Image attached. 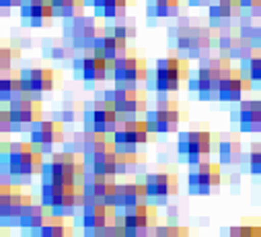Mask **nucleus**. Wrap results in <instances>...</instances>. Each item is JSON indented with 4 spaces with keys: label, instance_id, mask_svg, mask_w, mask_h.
Returning <instances> with one entry per match:
<instances>
[{
    "label": "nucleus",
    "instance_id": "nucleus-10",
    "mask_svg": "<svg viewBox=\"0 0 261 237\" xmlns=\"http://www.w3.org/2000/svg\"><path fill=\"white\" fill-rule=\"evenodd\" d=\"M33 204V196L23 190L19 184L0 186V219L5 225H19L25 210Z\"/></svg>",
    "mask_w": 261,
    "mask_h": 237
},
{
    "label": "nucleus",
    "instance_id": "nucleus-38",
    "mask_svg": "<svg viewBox=\"0 0 261 237\" xmlns=\"http://www.w3.org/2000/svg\"><path fill=\"white\" fill-rule=\"evenodd\" d=\"M241 62H245V73L249 75V79L253 81V83H259L261 85V48L259 50H255L247 60H241Z\"/></svg>",
    "mask_w": 261,
    "mask_h": 237
},
{
    "label": "nucleus",
    "instance_id": "nucleus-47",
    "mask_svg": "<svg viewBox=\"0 0 261 237\" xmlns=\"http://www.w3.org/2000/svg\"><path fill=\"white\" fill-rule=\"evenodd\" d=\"M25 0H0L3 9H13V7H23Z\"/></svg>",
    "mask_w": 261,
    "mask_h": 237
},
{
    "label": "nucleus",
    "instance_id": "nucleus-9",
    "mask_svg": "<svg viewBox=\"0 0 261 237\" xmlns=\"http://www.w3.org/2000/svg\"><path fill=\"white\" fill-rule=\"evenodd\" d=\"M83 122H85V130L89 132L113 134L119 124V113L115 105L103 97L99 101H91L83 105Z\"/></svg>",
    "mask_w": 261,
    "mask_h": 237
},
{
    "label": "nucleus",
    "instance_id": "nucleus-39",
    "mask_svg": "<svg viewBox=\"0 0 261 237\" xmlns=\"http://www.w3.org/2000/svg\"><path fill=\"white\" fill-rule=\"evenodd\" d=\"M230 235H237V237H257V235H261V225H259V221H243L241 227H232L230 229Z\"/></svg>",
    "mask_w": 261,
    "mask_h": 237
},
{
    "label": "nucleus",
    "instance_id": "nucleus-1",
    "mask_svg": "<svg viewBox=\"0 0 261 237\" xmlns=\"http://www.w3.org/2000/svg\"><path fill=\"white\" fill-rule=\"evenodd\" d=\"M45 165L43 153L33 147V143H3V169L5 175L17 180H31L33 175H41Z\"/></svg>",
    "mask_w": 261,
    "mask_h": 237
},
{
    "label": "nucleus",
    "instance_id": "nucleus-4",
    "mask_svg": "<svg viewBox=\"0 0 261 237\" xmlns=\"http://www.w3.org/2000/svg\"><path fill=\"white\" fill-rule=\"evenodd\" d=\"M154 89L159 91V97H165L167 93H177L183 81H189V58L185 56H169L161 58L154 64Z\"/></svg>",
    "mask_w": 261,
    "mask_h": 237
},
{
    "label": "nucleus",
    "instance_id": "nucleus-31",
    "mask_svg": "<svg viewBox=\"0 0 261 237\" xmlns=\"http://www.w3.org/2000/svg\"><path fill=\"white\" fill-rule=\"evenodd\" d=\"M218 157L222 165H237L243 159V143L237 134L220 136L218 140Z\"/></svg>",
    "mask_w": 261,
    "mask_h": 237
},
{
    "label": "nucleus",
    "instance_id": "nucleus-3",
    "mask_svg": "<svg viewBox=\"0 0 261 237\" xmlns=\"http://www.w3.org/2000/svg\"><path fill=\"white\" fill-rule=\"evenodd\" d=\"M87 173L85 157L81 153L62 151L54 153L49 161H45L41 171V184H79Z\"/></svg>",
    "mask_w": 261,
    "mask_h": 237
},
{
    "label": "nucleus",
    "instance_id": "nucleus-50",
    "mask_svg": "<svg viewBox=\"0 0 261 237\" xmlns=\"http://www.w3.org/2000/svg\"><path fill=\"white\" fill-rule=\"evenodd\" d=\"M259 99H261V91H259Z\"/></svg>",
    "mask_w": 261,
    "mask_h": 237
},
{
    "label": "nucleus",
    "instance_id": "nucleus-2",
    "mask_svg": "<svg viewBox=\"0 0 261 237\" xmlns=\"http://www.w3.org/2000/svg\"><path fill=\"white\" fill-rule=\"evenodd\" d=\"M232 58L222 54L218 58H200V66L195 75L189 77V91L195 93L202 101L218 99V87L226 70H230Z\"/></svg>",
    "mask_w": 261,
    "mask_h": 237
},
{
    "label": "nucleus",
    "instance_id": "nucleus-43",
    "mask_svg": "<svg viewBox=\"0 0 261 237\" xmlns=\"http://www.w3.org/2000/svg\"><path fill=\"white\" fill-rule=\"evenodd\" d=\"M66 45H64V39H54V43H51V48L47 50V56L49 58H54V60H62L64 56H66Z\"/></svg>",
    "mask_w": 261,
    "mask_h": 237
},
{
    "label": "nucleus",
    "instance_id": "nucleus-15",
    "mask_svg": "<svg viewBox=\"0 0 261 237\" xmlns=\"http://www.w3.org/2000/svg\"><path fill=\"white\" fill-rule=\"evenodd\" d=\"M121 223L125 227V235H146L154 233L159 223V210L154 204L142 202L136 206H129L119 212Z\"/></svg>",
    "mask_w": 261,
    "mask_h": 237
},
{
    "label": "nucleus",
    "instance_id": "nucleus-46",
    "mask_svg": "<svg viewBox=\"0 0 261 237\" xmlns=\"http://www.w3.org/2000/svg\"><path fill=\"white\" fill-rule=\"evenodd\" d=\"M241 9L249 11L251 15L261 13V0H241Z\"/></svg>",
    "mask_w": 261,
    "mask_h": 237
},
{
    "label": "nucleus",
    "instance_id": "nucleus-37",
    "mask_svg": "<svg viewBox=\"0 0 261 237\" xmlns=\"http://www.w3.org/2000/svg\"><path fill=\"white\" fill-rule=\"evenodd\" d=\"M146 159L142 155L134 153H119L117 151V175H125V173H136L138 167L144 163Z\"/></svg>",
    "mask_w": 261,
    "mask_h": 237
},
{
    "label": "nucleus",
    "instance_id": "nucleus-14",
    "mask_svg": "<svg viewBox=\"0 0 261 237\" xmlns=\"http://www.w3.org/2000/svg\"><path fill=\"white\" fill-rule=\"evenodd\" d=\"M222 182L220 165L212 161H200L193 163L187 173V188L193 196H208L214 188H218Z\"/></svg>",
    "mask_w": 261,
    "mask_h": 237
},
{
    "label": "nucleus",
    "instance_id": "nucleus-25",
    "mask_svg": "<svg viewBox=\"0 0 261 237\" xmlns=\"http://www.w3.org/2000/svg\"><path fill=\"white\" fill-rule=\"evenodd\" d=\"M21 79H23L25 91L31 93V97L49 93L54 89V70L51 68H25V70H21Z\"/></svg>",
    "mask_w": 261,
    "mask_h": 237
},
{
    "label": "nucleus",
    "instance_id": "nucleus-27",
    "mask_svg": "<svg viewBox=\"0 0 261 237\" xmlns=\"http://www.w3.org/2000/svg\"><path fill=\"white\" fill-rule=\"evenodd\" d=\"M93 52L101 54L109 64H113L115 60H119L121 56H125V54L129 52V48H127V39L117 37L115 33H109V31H107L101 39H97V41H95Z\"/></svg>",
    "mask_w": 261,
    "mask_h": 237
},
{
    "label": "nucleus",
    "instance_id": "nucleus-21",
    "mask_svg": "<svg viewBox=\"0 0 261 237\" xmlns=\"http://www.w3.org/2000/svg\"><path fill=\"white\" fill-rule=\"evenodd\" d=\"M29 140L41 153L51 151V147L64 143V122L62 120H39L29 128Z\"/></svg>",
    "mask_w": 261,
    "mask_h": 237
},
{
    "label": "nucleus",
    "instance_id": "nucleus-24",
    "mask_svg": "<svg viewBox=\"0 0 261 237\" xmlns=\"http://www.w3.org/2000/svg\"><path fill=\"white\" fill-rule=\"evenodd\" d=\"M148 200V190L144 182H127V184H117L115 190V206L117 212L129 208V206H136Z\"/></svg>",
    "mask_w": 261,
    "mask_h": 237
},
{
    "label": "nucleus",
    "instance_id": "nucleus-22",
    "mask_svg": "<svg viewBox=\"0 0 261 237\" xmlns=\"http://www.w3.org/2000/svg\"><path fill=\"white\" fill-rule=\"evenodd\" d=\"M11 117H13V130H27L31 128L35 122L41 120V101L33 99V97H21L15 99L11 103H7Z\"/></svg>",
    "mask_w": 261,
    "mask_h": 237
},
{
    "label": "nucleus",
    "instance_id": "nucleus-7",
    "mask_svg": "<svg viewBox=\"0 0 261 237\" xmlns=\"http://www.w3.org/2000/svg\"><path fill=\"white\" fill-rule=\"evenodd\" d=\"M103 97L115 105L119 120L148 111L146 109V93L142 89H138V85H117L115 83V87L107 89Z\"/></svg>",
    "mask_w": 261,
    "mask_h": 237
},
{
    "label": "nucleus",
    "instance_id": "nucleus-16",
    "mask_svg": "<svg viewBox=\"0 0 261 237\" xmlns=\"http://www.w3.org/2000/svg\"><path fill=\"white\" fill-rule=\"evenodd\" d=\"M111 77L117 85H140L146 83L148 70H146V60L140 58L134 50H129L125 56L111 64Z\"/></svg>",
    "mask_w": 261,
    "mask_h": 237
},
{
    "label": "nucleus",
    "instance_id": "nucleus-29",
    "mask_svg": "<svg viewBox=\"0 0 261 237\" xmlns=\"http://www.w3.org/2000/svg\"><path fill=\"white\" fill-rule=\"evenodd\" d=\"M21 97H31V93L25 91L23 87V79H21V73L19 70H3L0 75V99L3 103H11L15 99H21Z\"/></svg>",
    "mask_w": 261,
    "mask_h": 237
},
{
    "label": "nucleus",
    "instance_id": "nucleus-13",
    "mask_svg": "<svg viewBox=\"0 0 261 237\" xmlns=\"http://www.w3.org/2000/svg\"><path fill=\"white\" fill-rule=\"evenodd\" d=\"M150 128L146 120H134V117H125L119 120L115 132L111 134L115 147L119 153H134L138 145H144L150 140Z\"/></svg>",
    "mask_w": 261,
    "mask_h": 237
},
{
    "label": "nucleus",
    "instance_id": "nucleus-45",
    "mask_svg": "<svg viewBox=\"0 0 261 237\" xmlns=\"http://www.w3.org/2000/svg\"><path fill=\"white\" fill-rule=\"evenodd\" d=\"M0 130H3V134L13 132V117L9 107H3V111H0Z\"/></svg>",
    "mask_w": 261,
    "mask_h": 237
},
{
    "label": "nucleus",
    "instance_id": "nucleus-33",
    "mask_svg": "<svg viewBox=\"0 0 261 237\" xmlns=\"http://www.w3.org/2000/svg\"><path fill=\"white\" fill-rule=\"evenodd\" d=\"M85 165H87V171L115 177L117 175V151H107L97 157L85 159Z\"/></svg>",
    "mask_w": 261,
    "mask_h": 237
},
{
    "label": "nucleus",
    "instance_id": "nucleus-26",
    "mask_svg": "<svg viewBox=\"0 0 261 237\" xmlns=\"http://www.w3.org/2000/svg\"><path fill=\"white\" fill-rule=\"evenodd\" d=\"M21 9V17L25 21H29L33 27H43L49 25L51 19L56 17L51 0H25Z\"/></svg>",
    "mask_w": 261,
    "mask_h": 237
},
{
    "label": "nucleus",
    "instance_id": "nucleus-8",
    "mask_svg": "<svg viewBox=\"0 0 261 237\" xmlns=\"http://www.w3.org/2000/svg\"><path fill=\"white\" fill-rule=\"evenodd\" d=\"M220 136L206 132V130H189V132H181L179 140H177V153L189 163H200L204 161L214 149H218V140Z\"/></svg>",
    "mask_w": 261,
    "mask_h": 237
},
{
    "label": "nucleus",
    "instance_id": "nucleus-23",
    "mask_svg": "<svg viewBox=\"0 0 261 237\" xmlns=\"http://www.w3.org/2000/svg\"><path fill=\"white\" fill-rule=\"evenodd\" d=\"M251 79L249 75L241 68H230L226 70V75L222 77L220 81V87H218V101L222 103H234V101H241L243 99V93H249L251 91Z\"/></svg>",
    "mask_w": 261,
    "mask_h": 237
},
{
    "label": "nucleus",
    "instance_id": "nucleus-18",
    "mask_svg": "<svg viewBox=\"0 0 261 237\" xmlns=\"http://www.w3.org/2000/svg\"><path fill=\"white\" fill-rule=\"evenodd\" d=\"M117 206L107 202H85L83 204V227L87 235H103L107 227H111L117 221Z\"/></svg>",
    "mask_w": 261,
    "mask_h": 237
},
{
    "label": "nucleus",
    "instance_id": "nucleus-48",
    "mask_svg": "<svg viewBox=\"0 0 261 237\" xmlns=\"http://www.w3.org/2000/svg\"><path fill=\"white\" fill-rule=\"evenodd\" d=\"M210 3H214V0H189L191 7H208Z\"/></svg>",
    "mask_w": 261,
    "mask_h": 237
},
{
    "label": "nucleus",
    "instance_id": "nucleus-6",
    "mask_svg": "<svg viewBox=\"0 0 261 237\" xmlns=\"http://www.w3.org/2000/svg\"><path fill=\"white\" fill-rule=\"evenodd\" d=\"M39 198L51 208V215L72 217L76 206H83L81 184H41Z\"/></svg>",
    "mask_w": 261,
    "mask_h": 237
},
{
    "label": "nucleus",
    "instance_id": "nucleus-28",
    "mask_svg": "<svg viewBox=\"0 0 261 237\" xmlns=\"http://www.w3.org/2000/svg\"><path fill=\"white\" fill-rule=\"evenodd\" d=\"M239 126L243 132H261V99H245L239 105Z\"/></svg>",
    "mask_w": 261,
    "mask_h": 237
},
{
    "label": "nucleus",
    "instance_id": "nucleus-12",
    "mask_svg": "<svg viewBox=\"0 0 261 237\" xmlns=\"http://www.w3.org/2000/svg\"><path fill=\"white\" fill-rule=\"evenodd\" d=\"M187 113L179 109V103L169 99H159L154 109L146 111V122L152 134H169L177 132L181 120H185Z\"/></svg>",
    "mask_w": 261,
    "mask_h": 237
},
{
    "label": "nucleus",
    "instance_id": "nucleus-40",
    "mask_svg": "<svg viewBox=\"0 0 261 237\" xmlns=\"http://www.w3.org/2000/svg\"><path fill=\"white\" fill-rule=\"evenodd\" d=\"M15 60H19V50H11V48L5 45L3 52H0V73L11 70Z\"/></svg>",
    "mask_w": 261,
    "mask_h": 237
},
{
    "label": "nucleus",
    "instance_id": "nucleus-17",
    "mask_svg": "<svg viewBox=\"0 0 261 237\" xmlns=\"http://www.w3.org/2000/svg\"><path fill=\"white\" fill-rule=\"evenodd\" d=\"M115 190H117V184L109 175L87 171L81 180L83 204L85 202H107L115 206Z\"/></svg>",
    "mask_w": 261,
    "mask_h": 237
},
{
    "label": "nucleus",
    "instance_id": "nucleus-19",
    "mask_svg": "<svg viewBox=\"0 0 261 237\" xmlns=\"http://www.w3.org/2000/svg\"><path fill=\"white\" fill-rule=\"evenodd\" d=\"M144 184L148 190V200H152V202H165L179 192V177L171 169H161V171L148 173L144 177Z\"/></svg>",
    "mask_w": 261,
    "mask_h": 237
},
{
    "label": "nucleus",
    "instance_id": "nucleus-36",
    "mask_svg": "<svg viewBox=\"0 0 261 237\" xmlns=\"http://www.w3.org/2000/svg\"><path fill=\"white\" fill-rule=\"evenodd\" d=\"M181 9V0H148L150 17H177Z\"/></svg>",
    "mask_w": 261,
    "mask_h": 237
},
{
    "label": "nucleus",
    "instance_id": "nucleus-35",
    "mask_svg": "<svg viewBox=\"0 0 261 237\" xmlns=\"http://www.w3.org/2000/svg\"><path fill=\"white\" fill-rule=\"evenodd\" d=\"M68 217H60V215H49L45 219V223L33 231L35 235H41V237H66V235H72L74 229L72 225L66 221Z\"/></svg>",
    "mask_w": 261,
    "mask_h": 237
},
{
    "label": "nucleus",
    "instance_id": "nucleus-32",
    "mask_svg": "<svg viewBox=\"0 0 261 237\" xmlns=\"http://www.w3.org/2000/svg\"><path fill=\"white\" fill-rule=\"evenodd\" d=\"M129 0H87V7L95 9L97 15L105 19H123Z\"/></svg>",
    "mask_w": 261,
    "mask_h": 237
},
{
    "label": "nucleus",
    "instance_id": "nucleus-44",
    "mask_svg": "<svg viewBox=\"0 0 261 237\" xmlns=\"http://www.w3.org/2000/svg\"><path fill=\"white\" fill-rule=\"evenodd\" d=\"M111 33H115L117 37H123V39H129V37H134V35H136V27H134L132 23H129V25H125V23H121V25H115Z\"/></svg>",
    "mask_w": 261,
    "mask_h": 237
},
{
    "label": "nucleus",
    "instance_id": "nucleus-49",
    "mask_svg": "<svg viewBox=\"0 0 261 237\" xmlns=\"http://www.w3.org/2000/svg\"><path fill=\"white\" fill-rule=\"evenodd\" d=\"M257 48H261V27H259V37H257V43H255Z\"/></svg>",
    "mask_w": 261,
    "mask_h": 237
},
{
    "label": "nucleus",
    "instance_id": "nucleus-5",
    "mask_svg": "<svg viewBox=\"0 0 261 237\" xmlns=\"http://www.w3.org/2000/svg\"><path fill=\"white\" fill-rule=\"evenodd\" d=\"M175 35V45L179 56L185 58H204V54L212 48V41L216 39V31L210 27H198V25H181L177 29H171Z\"/></svg>",
    "mask_w": 261,
    "mask_h": 237
},
{
    "label": "nucleus",
    "instance_id": "nucleus-20",
    "mask_svg": "<svg viewBox=\"0 0 261 237\" xmlns=\"http://www.w3.org/2000/svg\"><path fill=\"white\" fill-rule=\"evenodd\" d=\"M72 68L76 73V77H81L85 83L93 85V83H101L107 79V73L111 70V64L105 58L93 50H87V54L83 58H76L72 62Z\"/></svg>",
    "mask_w": 261,
    "mask_h": 237
},
{
    "label": "nucleus",
    "instance_id": "nucleus-11",
    "mask_svg": "<svg viewBox=\"0 0 261 237\" xmlns=\"http://www.w3.org/2000/svg\"><path fill=\"white\" fill-rule=\"evenodd\" d=\"M105 33H107L105 25H101L95 17H87V15L66 19V27H64L66 39L72 41V45L81 50H93L95 41L101 39Z\"/></svg>",
    "mask_w": 261,
    "mask_h": 237
},
{
    "label": "nucleus",
    "instance_id": "nucleus-42",
    "mask_svg": "<svg viewBox=\"0 0 261 237\" xmlns=\"http://www.w3.org/2000/svg\"><path fill=\"white\" fill-rule=\"evenodd\" d=\"M189 231L185 227H177V225H161L154 229V235L159 237H169V235H187Z\"/></svg>",
    "mask_w": 261,
    "mask_h": 237
},
{
    "label": "nucleus",
    "instance_id": "nucleus-34",
    "mask_svg": "<svg viewBox=\"0 0 261 237\" xmlns=\"http://www.w3.org/2000/svg\"><path fill=\"white\" fill-rule=\"evenodd\" d=\"M51 215V208L39 198V200H33V204L25 210V215L21 217V221H19V225L23 227V229H31V231H37L43 223H45V219Z\"/></svg>",
    "mask_w": 261,
    "mask_h": 237
},
{
    "label": "nucleus",
    "instance_id": "nucleus-30",
    "mask_svg": "<svg viewBox=\"0 0 261 237\" xmlns=\"http://www.w3.org/2000/svg\"><path fill=\"white\" fill-rule=\"evenodd\" d=\"M241 0H214L208 5V19L214 23V27H220L222 23L241 17Z\"/></svg>",
    "mask_w": 261,
    "mask_h": 237
},
{
    "label": "nucleus",
    "instance_id": "nucleus-41",
    "mask_svg": "<svg viewBox=\"0 0 261 237\" xmlns=\"http://www.w3.org/2000/svg\"><path fill=\"white\" fill-rule=\"evenodd\" d=\"M249 169H251L253 175L261 177V143L251 147V153H249Z\"/></svg>",
    "mask_w": 261,
    "mask_h": 237
}]
</instances>
